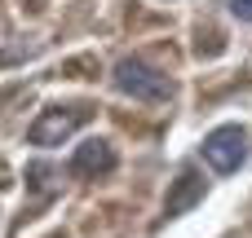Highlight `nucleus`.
<instances>
[{
    "instance_id": "f257e3e1",
    "label": "nucleus",
    "mask_w": 252,
    "mask_h": 238,
    "mask_svg": "<svg viewBox=\"0 0 252 238\" xmlns=\"http://www.w3.org/2000/svg\"><path fill=\"white\" fill-rule=\"evenodd\" d=\"M111 79H115V88H120L124 97H133V102H168V97H173L168 75L155 71V66L142 62V57H120L115 71H111Z\"/></svg>"
},
{
    "instance_id": "f03ea898",
    "label": "nucleus",
    "mask_w": 252,
    "mask_h": 238,
    "mask_svg": "<svg viewBox=\"0 0 252 238\" xmlns=\"http://www.w3.org/2000/svg\"><path fill=\"white\" fill-rule=\"evenodd\" d=\"M204 159L217 168V172H235L244 159H248V137L239 124H221L204 137Z\"/></svg>"
},
{
    "instance_id": "7ed1b4c3",
    "label": "nucleus",
    "mask_w": 252,
    "mask_h": 238,
    "mask_svg": "<svg viewBox=\"0 0 252 238\" xmlns=\"http://www.w3.org/2000/svg\"><path fill=\"white\" fill-rule=\"evenodd\" d=\"M84 119H89V110H80V106L75 110H40L35 124L27 128V141L31 146H62Z\"/></svg>"
},
{
    "instance_id": "20e7f679",
    "label": "nucleus",
    "mask_w": 252,
    "mask_h": 238,
    "mask_svg": "<svg viewBox=\"0 0 252 238\" xmlns=\"http://www.w3.org/2000/svg\"><path fill=\"white\" fill-rule=\"evenodd\" d=\"M115 146L111 141H102V137H89L84 146H75V155H71V172L75 177H106V172H115Z\"/></svg>"
},
{
    "instance_id": "39448f33",
    "label": "nucleus",
    "mask_w": 252,
    "mask_h": 238,
    "mask_svg": "<svg viewBox=\"0 0 252 238\" xmlns=\"http://www.w3.org/2000/svg\"><path fill=\"white\" fill-rule=\"evenodd\" d=\"M199 199H204V177H199V168H182L177 181H173V190H168V199H164V216H186Z\"/></svg>"
},
{
    "instance_id": "423d86ee",
    "label": "nucleus",
    "mask_w": 252,
    "mask_h": 238,
    "mask_svg": "<svg viewBox=\"0 0 252 238\" xmlns=\"http://www.w3.org/2000/svg\"><path fill=\"white\" fill-rule=\"evenodd\" d=\"M230 13L239 22H252V0H230Z\"/></svg>"
}]
</instances>
